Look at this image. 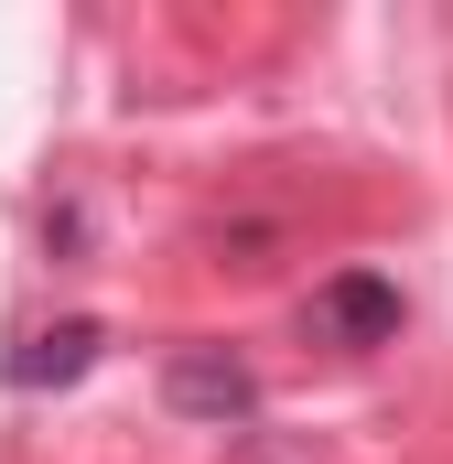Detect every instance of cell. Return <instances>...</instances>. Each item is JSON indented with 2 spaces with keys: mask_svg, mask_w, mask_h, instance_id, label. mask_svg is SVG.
<instances>
[{
  "mask_svg": "<svg viewBox=\"0 0 453 464\" xmlns=\"http://www.w3.org/2000/svg\"><path fill=\"white\" fill-rule=\"evenodd\" d=\"M313 324H324L335 346H389V335H400V292H389L378 270H335V281L313 292Z\"/></svg>",
  "mask_w": 453,
  "mask_h": 464,
  "instance_id": "obj_2",
  "label": "cell"
},
{
  "mask_svg": "<svg viewBox=\"0 0 453 464\" xmlns=\"http://www.w3.org/2000/svg\"><path fill=\"white\" fill-rule=\"evenodd\" d=\"M162 400H173V411H184V421H248V411H259V378H248V367H237V356H217V346H195V356H173V367H162Z\"/></svg>",
  "mask_w": 453,
  "mask_h": 464,
  "instance_id": "obj_1",
  "label": "cell"
},
{
  "mask_svg": "<svg viewBox=\"0 0 453 464\" xmlns=\"http://www.w3.org/2000/svg\"><path fill=\"white\" fill-rule=\"evenodd\" d=\"M98 346H109V335H98L87 314H65V324H43V335L11 346V389H76V378L98 367Z\"/></svg>",
  "mask_w": 453,
  "mask_h": 464,
  "instance_id": "obj_3",
  "label": "cell"
}]
</instances>
